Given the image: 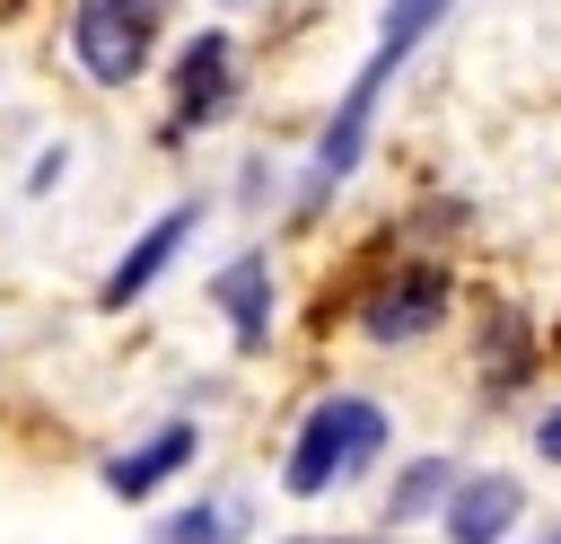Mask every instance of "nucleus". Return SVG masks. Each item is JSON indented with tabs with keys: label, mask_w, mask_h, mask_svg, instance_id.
I'll list each match as a JSON object with an SVG mask.
<instances>
[{
	"label": "nucleus",
	"mask_w": 561,
	"mask_h": 544,
	"mask_svg": "<svg viewBox=\"0 0 561 544\" xmlns=\"http://www.w3.org/2000/svg\"><path fill=\"white\" fill-rule=\"evenodd\" d=\"M210 307L228 316V342L254 360V351H272V307H280V281H272V254L263 246H245V254H228L219 272H210Z\"/></svg>",
	"instance_id": "9"
},
{
	"label": "nucleus",
	"mask_w": 561,
	"mask_h": 544,
	"mask_svg": "<svg viewBox=\"0 0 561 544\" xmlns=\"http://www.w3.org/2000/svg\"><path fill=\"white\" fill-rule=\"evenodd\" d=\"M535 456H543V465H561V404L535 421Z\"/></svg>",
	"instance_id": "14"
},
{
	"label": "nucleus",
	"mask_w": 561,
	"mask_h": 544,
	"mask_svg": "<svg viewBox=\"0 0 561 544\" xmlns=\"http://www.w3.org/2000/svg\"><path fill=\"white\" fill-rule=\"evenodd\" d=\"M447 325V272L438 263H394L368 298H359V333L368 342H421V333H438Z\"/></svg>",
	"instance_id": "5"
},
{
	"label": "nucleus",
	"mask_w": 561,
	"mask_h": 544,
	"mask_svg": "<svg viewBox=\"0 0 561 544\" xmlns=\"http://www.w3.org/2000/svg\"><path fill=\"white\" fill-rule=\"evenodd\" d=\"M517 518H526V483H517V474H500V465L456 474V483H447V500H438L447 544H508V535H517Z\"/></svg>",
	"instance_id": "8"
},
{
	"label": "nucleus",
	"mask_w": 561,
	"mask_h": 544,
	"mask_svg": "<svg viewBox=\"0 0 561 544\" xmlns=\"http://www.w3.org/2000/svg\"><path fill=\"white\" fill-rule=\"evenodd\" d=\"M61 175H70V140H53V149L35 158V175H26V193H53Z\"/></svg>",
	"instance_id": "13"
},
{
	"label": "nucleus",
	"mask_w": 561,
	"mask_h": 544,
	"mask_svg": "<svg viewBox=\"0 0 561 544\" xmlns=\"http://www.w3.org/2000/svg\"><path fill=\"white\" fill-rule=\"evenodd\" d=\"M526 544H561V526H552V535H526Z\"/></svg>",
	"instance_id": "15"
},
{
	"label": "nucleus",
	"mask_w": 561,
	"mask_h": 544,
	"mask_svg": "<svg viewBox=\"0 0 561 544\" xmlns=\"http://www.w3.org/2000/svg\"><path fill=\"white\" fill-rule=\"evenodd\" d=\"M456 0H386V18H377V44H368V61L351 70V88L333 97V114H324V132H316V158H307V184H298V211H324L351 175H359V158H368V132H377V105H386V88L403 79V61L438 35V18H447Z\"/></svg>",
	"instance_id": "1"
},
{
	"label": "nucleus",
	"mask_w": 561,
	"mask_h": 544,
	"mask_svg": "<svg viewBox=\"0 0 561 544\" xmlns=\"http://www.w3.org/2000/svg\"><path fill=\"white\" fill-rule=\"evenodd\" d=\"M193 237H202V202H167V211H158V219L114 254V272L96 281V307H105V316H123L131 298H149V290L167 281V263H175Z\"/></svg>",
	"instance_id": "4"
},
{
	"label": "nucleus",
	"mask_w": 561,
	"mask_h": 544,
	"mask_svg": "<svg viewBox=\"0 0 561 544\" xmlns=\"http://www.w3.org/2000/svg\"><path fill=\"white\" fill-rule=\"evenodd\" d=\"M447 483H456V456H412L403 474H394V491H386V509H377V526H421V518H438V500H447Z\"/></svg>",
	"instance_id": "12"
},
{
	"label": "nucleus",
	"mask_w": 561,
	"mask_h": 544,
	"mask_svg": "<svg viewBox=\"0 0 561 544\" xmlns=\"http://www.w3.org/2000/svg\"><path fill=\"white\" fill-rule=\"evenodd\" d=\"M193 456H202V421H184V412H175V421H158L149 439L114 447V456L96 465V483H105L114 500H158V491H167V483H175Z\"/></svg>",
	"instance_id": "7"
},
{
	"label": "nucleus",
	"mask_w": 561,
	"mask_h": 544,
	"mask_svg": "<svg viewBox=\"0 0 561 544\" xmlns=\"http://www.w3.org/2000/svg\"><path fill=\"white\" fill-rule=\"evenodd\" d=\"M245 535H254L245 491H202V500H184V509H167L149 526V544H245Z\"/></svg>",
	"instance_id": "11"
},
{
	"label": "nucleus",
	"mask_w": 561,
	"mask_h": 544,
	"mask_svg": "<svg viewBox=\"0 0 561 544\" xmlns=\"http://www.w3.org/2000/svg\"><path fill=\"white\" fill-rule=\"evenodd\" d=\"M70 61L96 88H131L158 61V0H70Z\"/></svg>",
	"instance_id": "3"
},
{
	"label": "nucleus",
	"mask_w": 561,
	"mask_h": 544,
	"mask_svg": "<svg viewBox=\"0 0 561 544\" xmlns=\"http://www.w3.org/2000/svg\"><path fill=\"white\" fill-rule=\"evenodd\" d=\"M526 369H535V325H526L517 307H491V316H482V351H473L482 395H491V404H508V395L526 386Z\"/></svg>",
	"instance_id": "10"
},
{
	"label": "nucleus",
	"mask_w": 561,
	"mask_h": 544,
	"mask_svg": "<svg viewBox=\"0 0 561 544\" xmlns=\"http://www.w3.org/2000/svg\"><path fill=\"white\" fill-rule=\"evenodd\" d=\"M386 439H394L386 404L359 395V386H333V395H316V404L298 412L289 456H280V491H289V500H324V491L359 483V474L386 456Z\"/></svg>",
	"instance_id": "2"
},
{
	"label": "nucleus",
	"mask_w": 561,
	"mask_h": 544,
	"mask_svg": "<svg viewBox=\"0 0 561 544\" xmlns=\"http://www.w3.org/2000/svg\"><path fill=\"white\" fill-rule=\"evenodd\" d=\"M228 105H237V35L202 26L175 53V114H167V132H210Z\"/></svg>",
	"instance_id": "6"
}]
</instances>
